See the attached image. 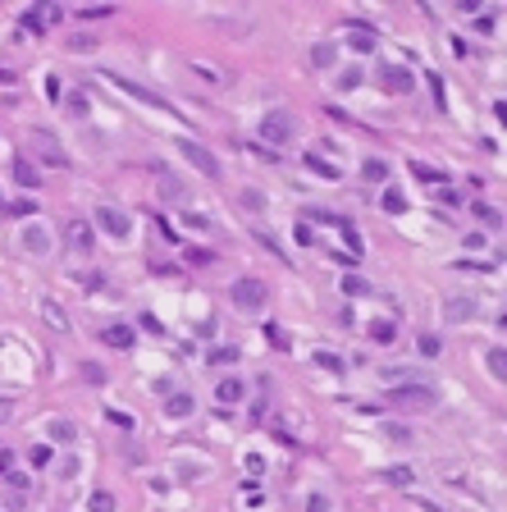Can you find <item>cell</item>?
I'll return each instance as SVG.
<instances>
[{
    "label": "cell",
    "mask_w": 507,
    "mask_h": 512,
    "mask_svg": "<svg viewBox=\"0 0 507 512\" xmlns=\"http://www.w3.org/2000/svg\"><path fill=\"white\" fill-rule=\"evenodd\" d=\"M10 179L19 188H28V192H37V188H42V170H37L33 160H23V156H14L10 160Z\"/></svg>",
    "instance_id": "30bf717a"
},
{
    "label": "cell",
    "mask_w": 507,
    "mask_h": 512,
    "mask_svg": "<svg viewBox=\"0 0 507 512\" xmlns=\"http://www.w3.org/2000/svg\"><path fill=\"white\" fill-rule=\"evenodd\" d=\"M471 316H475L471 297H448V302H443V320H448V325H462V320H471Z\"/></svg>",
    "instance_id": "8fae6325"
},
{
    "label": "cell",
    "mask_w": 507,
    "mask_h": 512,
    "mask_svg": "<svg viewBox=\"0 0 507 512\" xmlns=\"http://www.w3.org/2000/svg\"><path fill=\"white\" fill-rule=\"evenodd\" d=\"M361 170H366V179H370V183H384V179H388V165H384V160H366Z\"/></svg>",
    "instance_id": "83f0119b"
},
{
    "label": "cell",
    "mask_w": 507,
    "mask_h": 512,
    "mask_svg": "<svg viewBox=\"0 0 507 512\" xmlns=\"http://www.w3.org/2000/svg\"><path fill=\"white\" fill-rule=\"evenodd\" d=\"M220 403H243V380H220Z\"/></svg>",
    "instance_id": "44dd1931"
},
{
    "label": "cell",
    "mask_w": 507,
    "mask_h": 512,
    "mask_svg": "<svg viewBox=\"0 0 507 512\" xmlns=\"http://www.w3.org/2000/svg\"><path fill=\"white\" fill-rule=\"evenodd\" d=\"M210 261H215V251H188V265H210Z\"/></svg>",
    "instance_id": "b9f144b4"
},
{
    "label": "cell",
    "mask_w": 507,
    "mask_h": 512,
    "mask_svg": "<svg viewBox=\"0 0 507 512\" xmlns=\"http://www.w3.org/2000/svg\"><path fill=\"white\" fill-rule=\"evenodd\" d=\"M42 316L51 320L60 334H69V316H65V306H60V302H51V297H46V302H42Z\"/></svg>",
    "instance_id": "2e32d148"
},
{
    "label": "cell",
    "mask_w": 507,
    "mask_h": 512,
    "mask_svg": "<svg viewBox=\"0 0 507 512\" xmlns=\"http://www.w3.org/2000/svg\"><path fill=\"white\" fill-rule=\"evenodd\" d=\"M261 138L270 142V147H288V142L298 138V115H293V110H270L261 119Z\"/></svg>",
    "instance_id": "3957f363"
},
{
    "label": "cell",
    "mask_w": 507,
    "mask_h": 512,
    "mask_svg": "<svg viewBox=\"0 0 507 512\" xmlns=\"http://www.w3.org/2000/svg\"><path fill=\"white\" fill-rule=\"evenodd\" d=\"M69 110H74V115H87V97H83V92H69Z\"/></svg>",
    "instance_id": "ab89813d"
},
{
    "label": "cell",
    "mask_w": 507,
    "mask_h": 512,
    "mask_svg": "<svg viewBox=\"0 0 507 512\" xmlns=\"http://www.w3.org/2000/svg\"><path fill=\"white\" fill-rule=\"evenodd\" d=\"M384 210H393V215H402V210H407V197L397 192V188H388V192H384Z\"/></svg>",
    "instance_id": "f546056e"
},
{
    "label": "cell",
    "mask_w": 507,
    "mask_h": 512,
    "mask_svg": "<svg viewBox=\"0 0 507 512\" xmlns=\"http://www.w3.org/2000/svg\"><path fill=\"white\" fill-rule=\"evenodd\" d=\"M370 338H375V343H393L397 325H393V320H370Z\"/></svg>",
    "instance_id": "ac0fdd59"
},
{
    "label": "cell",
    "mask_w": 507,
    "mask_h": 512,
    "mask_svg": "<svg viewBox=\"0 0 507 512\" xmlns=\"http://www.w3.org/2000/svg\"><path fill=\"white\" fill-rule=\"evenodd\" d=\"M105 83H110V88H119V92H128V97H137L142 106H151V110H169V101L160 97V92L142 88V83H132V78H123V74H105Z\"/></svg>",
    "instance_id": "5b68a950"
},
{
    "label": "cell",
    "mask_w": 507,
    "mask_h": 512,
    "mask_svg": "<svg viewBox=\"0 0 507 512\" xmlns=\"http://www.w3.org/2000/svg\"><path fill=\"white\" fill-rule=\"evenodd\" d=\"M334 60H338L334 42H316V46H311V65H316V69H334Z\"/></svg>",
    "instance_id": "9a60e30c"
},
{
    "label": "cell",
    "mask_w": 507,
    "mask_h": 512,
    "mask_svg": "<svg viewBox=\"0 0 507 512\" xmlns=\"http://www.w3.org/2000/svg\"><path fill=\"white\" fill-rule=\"evenodd\" d=\"M0 412H5V403H0Z\"/></svg>",
    "instance_id": "c3c4849f"
},
{
    "label": "cell",
    "mask_w": 507,
    "mask_h": 512,
    "mask_svg": "<svg viewBox=\"0 0 507 512\" xmlns=\"http://www.w3.org/2000/svg\"><path fill=\"white\" fill-rule=\"evenodd\" d=\"M420 352H425V357H439V352H443V338L439 334H420Z\"/></svg>",
    "instance_id": "836d02e7"
},
{
    "label": "cell",
    "mask_w": 507,
    "mask_h": 512,
    "mask_svg": "<svg viewBox=\"0 0 507 512\" xmlns=\"http://www.w3.org/2000/svg\"><path fill=\"white\" fill-rule=\"evenodd\" d=\"M265 338H270L275 348H288V338H284V329H279V325H265Z\"/></svg>",
    "instance_id": "60d3db41"
},
{
    "label": "cell",
    "mask_w": 507,
    "mask_h": 512,
    "mask_svg": "<svg viewBox=\"0 0 507 512\" xmlns=\"http://www.w3.org/2000/svg\"><path fill=\"white\" fill-rule=\"evenodd\" d=\"M489 375H494V380H503V375H507V352L503 348H489Z\"/></svg>",
    "instance_id": "7402d4cb"
},
{
    "label": "cell",
    "mask_w": 507,
    "mask_h": 512,
    "mask_svg": "<svg viewBox=\"0 0 507 512\" xmlns=\"http://www.w3.org/2000/svg\"><path fill=\"white\" fill-rule=\"evenodd\" d=\"M229 293H233V306H238V311H261V306H265V283L252 279V274L233 279V283H229Z\"/></svg>",
    "instance_id": "277c9868"
},
{
    "label": "cell",
    "mask_w": 507,
    "mask_h": 512,
    "mask_svg": "<svg viewBox=\"0 0 507 512\" xmlns=\"http://www.w3.org/2000/svg\"><path fill=\"white\" fill-rule=\"evenodd\" d=\"M356 83H361V69H356V65H347V69L338 74V88H343V92H352Z\"/></svg>",
    "instance_id": "1f68e13d"
},
{
    "label": "cell",
    "mask_w": 507,
    "mask_h": 512,
    "mask_svg": "<svg viewBox=\"0 0 507 512\" xmlns=\"http://www.w3.org/2000/svg\"><path fill=\"white\" fill-rule=\"evenodd\" d=\"M307 170H316V174H325V179H338V170H334L329 160H320V156H307Z\"/></svg>",
    "instance_id": "e575fe53"
},
{
    "label": "cell",
    "mask_w": 507,
    "mask_h": 512,
    "mask_svg": "<svg viewBox=\"0 0 507 512\" xmlns=\"http://www.w3.org/2000/svg\"><path fill=\"white\" fill-rule=\"evenodd\" d=\"M243 206L247 210H265V197L256 192V188H243Z\"/></svg>",
    "instance_id": "8d00e7d4"
},
{
    "label": "cell",
    "mask_w": 507,
    "mask_h": 512,
    "mask_svg": "<svg viewBox=\"0 0 507 512\" xmlns=\"http://www.w3.org/2000/svg\"><path fill=\"white\" fill-rule=\"evenodd\" d=\"M65 242H69V251L74 256H92V224L87 220H65Z\"/></svg>",
    "instance_id": "8992f818"
},
{
    "label": "cell",
    "mask_w": 507,
    "mask_h": 512,
    "mask_svg": "<svg viewBox=\"0 0 507 512\" xmlns=\"http://www.w3.org/2000/svg\"><path fill=\"white\" fill-rule=\"evenodd\" d=\"M379 83H384V92H393V97H407V92L416 88V74L402 69V65H388V69H379Z\"/></svg>",
    "instance_id": "ba28073f"
},
{
    "label": "cell",
    "mask_w": 507,
    "mask_h": 512,
    "mask_svg": "<svg viewBox=\"0 0 507 512\" xmlns=\"http://www.w3.org/2000/svg\"><path fill=\"white\" fill-rule=\"evenodd\" d=\"M5 480H10V494H14V490H19V494H28V490H33V480H28V476H19V471H10Z\"/></svg>",
    "instance_id": "74e56055"
},
{
    "label": "cell",
    "mask_w": 507,
    "mask_h": 512,
    "mask_svg": "<svg viewBox=\"0 0 507 512\" xmlns=\"http://www.w3.org/2000/svg\"><path fill=\"white\" fill-rule=\"evenodd\" d=\"M388 403L411 407V412H434V407H439V393H434L430 384H397V389H388Z\"/></svg>",
    "instance_id": "7a4b0ae2"
},
{
    "label": "cell",
    "mask_w": 507,
    "mask_h": 512,
    "mask_svg": "<svg viewBox=\"0 0 507 512\" xmlns=\"http://www.w3.org/2000/svg\"><path fill=\"white\" fill-rule=\"evenodd\" d=\"M384 480H388V485H416V471H411V467H388Z\"/></svg>",
    "instance_id": "cb8c5ba5"
},
{
    "label": "cell",
    "mask_w": 507,
    "mask_h": 512,
    "mask_svg": "<svg viewBox=\"0 0 507 512\" xmlns=\"http://www.w3.org/2000/svg\"><path fill=\"white\" fill-rule=\"evenodd\" d=\"M69 51H96V37H74V42H69Z\"/></svg>",
    "instance_id": "7bdbcfd3"
},
{
    "label": "cell",
    "mask_w": 507,
    "mask_h": 512,
    "mask_svg": "<svg viewBox=\"0 0 507 512\" xmlns=\"http://www.w3.org/2000/svg\"><path fill=\"white\" fill-rule=\"evenodd\" d=\"M316 366H320V371H343V357H338V352H325V348H320V352H316Z\"/></svg>",
    "instance_id": "d4e9b609"
},
{
    "label": "cell",
    "mask_w": 507,
    "mask_h": 512,
    "mask_svg": "<svg viewBox=\"0 0 507 512\" xmlns=\"http://www.w3.org/2000/svg\"><path fill=\"white\" fill-rule=\"evenodd\" d=\"M33 147H37V156H42V160H51L55 170H65V165H69V156L60 151V142L51 138L46 129H33Z\"/></svg>",
    "instance_id": "9c48e42d"
},
{
    "label": "cell",
    "mask_w": 507,
    "mask_h": 512,
    "mask_svg": "<svg viewBox=\"0 0 507 512\" xmlns=\"http://www.w3.org/2000/svg\"><path fill=\"white\" fill-rule=\"evenodd\" d=\"M210 361H238V348H215V352H210Z\"/></svg>",
    "instance_id": "f6af8a7d"
},
{
    "label": "cell",
    "mask_w": 507,
    "mask_h": 512,
    "mask_svg": "<svg viewBox=\"0 0 507 512\" xmlns=\"http://www.w3.org/2000/svg\"><path fill=\"white\" fill-rule=\"evenodd\" d=\"M23 247L33 251V256H42V251H51V233L42 224H23Z\"/></svg>",
    "instance_id": "7c38bea8"
},
{
    "label": "cell",
    "mask_w": 507,
    "mask_h": 512,
    "mask_svg": "<svg viewBox=\"0 0 507 512\" xmlns=\"http://www.w3.org/2000/svg\"><path fill=\"white\" fill-rule=\"evenodd\" d=\"M51 462V448H33V467H46Z\"/></svg>",
    "instance_id": "bcb514c9"
},
{
    "label": "cell",
    "mask_w": 507,
    "mask_h": 512,
    "mask_svg": "<svg viewBox=\"0 0 507 512\" xmlns=\"http://www.w3.org/2000/svg\"><path fill=\"white\" fill-rule=\"evenodd\" d=\"M475 215H480V224H489V229H498V224H503V215H498L494 206H485V201L475 206Z\"/></svg>",
    "instance_id": "d6a6232c"
},
{
    "label": "cell",
    "mask_w": 507,
    "mask_h": 512,
    "mask_svg": "<svg viewBox=\"0 0 507 512\" xmlns=\"http://www.w3.org/2000/svg\"><path fill=\"white\" fill-rule=\"evenodd\" d=\"M192 74H197L201 83H210V88H220V83H224V74H220V69H210V65H192Z\"/></svg>",
    "instance_id": "f1b7e54d"
},
{
    "label": "cell",
    "mask_w": 507,
    "mask_h": 512,
    "mask_svg": "<svg viewBox=\"0 0 507 512\" xmlns=\"http://www.w3.org/2000/svg\"><path fill=\"white\" fill-rule=\"evenodd\" d=\"M411 174H416L420 183H443V174L434 170V165H425V160H411Z\"/></svg>",
    "instance_id": "603a6c76"
},
{
    "label": "cell",
    "mask_w": 507,
    "mask_h": 512,
    "mask_svg": "<svg viewBox=\"0 0 507 512\" xmlns=\"http://www.w3.org/2000/svg\"><path fill=\"white\" fill-rule=\"evenodd\" d=\"M83 380H92V384H101L105 375H101V366H83Z\"/></svg>",
    "instance_id": "7dc6e473"
},
{
    "label": "cell",
    "mask_w": 507,
    "mask_h": 512,
    "mask_svg": "<svg viewBox=\"0 0 507 512\" xmlns=\"http://www.w3.org/2000/svg\"><path fill=\"white\" fill-rule=\"evenodd\" d=\"M46 435L55 439V444H74V439H78V425L65 421V416H51V421H46Z\"/></svg>",
    "instance_id": "4fadbf2b"
},
{
    "label": "cell",
    "mask_w": 507,
    "mask_h": 512,
    "mask_svg": "<svg viewBox=\"0 0 507 512\" xmlns=\"http://www.w3.org/2000/svg\"><path fill=\"white\" fill-rule=\"evenodd\" d=\"M192 407H197V398H192V393H169L165 412L174 416V421H183V416H192Z\"/></svg>",
    "instance_id": "5bb4252c"
},
{
    "label": "cell",
    "mask_w": 507,
    "mask_h": 512,
    "mask_svg": "<svg viewBox=\"0 0 507 512\" xmlns=\"http://www.w3.org/2000/svg\"><path fill=\"white\" fill-rule=\"evenodd\" d=\"M92 220H96V224L110 233V238H128V233H132V220L123 215L119 206H96V215H92Z\"/></svg>",
    "instance_id": "52a82bcc"
},
{
    "label": "cell",
    "mask_w": 507,
    "mask_h": 512,
    "mask_svg": "<svg viewBox=\"0 0 507 512\" xmlns=\"http://www.w3.org/2000/svg\"><path fill=\"white\" fill-rule=\"evenodd\" d=\"M114 5H96V10H83V19H110Z\"/></svg>",
    "instance_id": "ee69618b"
},
{
    "label": "cell",
    "mask_w": 507,
    "mask_h": 512,
    "mask_svg": "<svg viewBox=\"0 0 507 512\" xmlns=\"http://www.w3.org/2000/svg\"><path fill=\"white\" fill-rule=\"evenodd\" d=\"M252 233H256V242H261V247H270V256H284V247H279V242L270 238L265 229H252ZM284 261H288V256H284Z\"/></svg>",
    "instance_id": "d590c367"
},
{
    "label": "cell",
    "mask_w": 507,
    "mask_h": 512,
    "mask_svg": "<svg viewBox=\"0 0 507 512\" xmlns=\"http://www.w3.org/2000/svg\"><path fill=\"white\" fill-rule=\"evenodd\" d=\"M379 435H384V439H393V444H407V439H411V430H407V425H397V421H379Z\"/></svg>",
    "instance_id": "ffe728a7"
},
{
    "label": "cell",
    "mask_w": 507,
    "mask_h": 512,
    "mask_svg": "<svg viewBox=\"0 0 507 512\" xmlns=\"http://www.w3.org/2000/svg\"><path fill=\"white\" fill-rule=\"evenodd\" d=\"M343 293H347V297H366V293H370V283L356 279V274H347V279H343Z\"/></svg>",
    "instance_id": "4316f807"
},
{
    "label": "cell",
    "mask_w": 507,
    "mask_h": 512,
    "mask_svg": "<svg viewBox=\"0 0 507 512\" xmlns=\"http://www.w3.org/2000/svg\"><path fill=\"white\" fill-rule=\"evenodd\" d=\"M92 512H114V494L110 490H96V494H92Z\"/></svg>",
    "instance_id": "4dcf8cb0"
},
{
    "label": "cell",
    "mask_w": 507,
    "mask_h": 512,
    "mask_svg": "<svg viewBox=\"0 0 507 512\" xmlns=\"http://www.w3.org/2000/svg\"><path fill=\"white\" fill-rule=\"evenodd\" d=\"M352 46H356V51H375V33L356 23V33H352Z\"/></svg>",
    "instance_id": "484cf974"
},
{
    "label": "cell",
    "mask_w": 507,
    "mask_h": 512,
    "mask_svg": "<svg viewBox=\"0 0 507 512\" xmlns=\"http://www.w3.org/2000/svg\"><path fill=\"white\" fill-rule=\"evenodd\" d=\"M307 512H334V503L325 499V494H311V499H307Z\"/></svg>",
    "instance_id": "f35d334b"
},
{
    "label": "cell",
    "mask_w": 507,
    "mask_h": 512,
    "mask_svg": "<svg viewBox=\"0 0 507 512\" xmlns=\"http://www.w3.org/2000/svg\"><path fill=\"white\" fill-rule=\"evenodd\" d=\"M160 197H165V201H183L188 192H183V183H178L174 174H160Z\"/></svg>",
    "instance_id": "d6986e66"
},
{
    "label": "cell",
    "mask_w": 507,
    "mask_h": 512,
    "mask_svg": "<svg viewBox=\"0 0 507 512\" xmlns=\"http://www.w3.org/2000/svg\"><path fill=\"white\" fill-rule=\"evenodd\" d=\"M178 151H183V160H188L192 170L201 174V179H210V183H220V179H224V165H220V156L210 151V147H201L197 138H183V142H178Z\"/></svg>",
    "instance_id": "6da1fadb"
},
{
    "label": "cell",
    "mask_w": 507,
    "mask_h": 512,
    "mask_svg": "<svg viewBox=\"0 0 507 512\" xmlns=\"http://www.w3.org/2000/svg\"><path fill=\"white\" fill-rule=\"evenodd\" d=\"M101 338H105L110 348H132V329H128V325H110Z\"/></svg>",
    "instance_id": "e0dca14e"
}]
</instances>
